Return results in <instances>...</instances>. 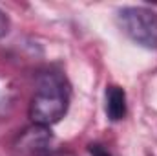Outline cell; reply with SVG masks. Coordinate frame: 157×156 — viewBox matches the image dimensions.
<instances>
[{
  "label": "cell",
  "instance_id": "cell-1",
  "mask_svg": "<svg viewBox=\"0 0 157 156\" xmlns=\"http://www.w3.org/2000/svg\"><path fill=\"white\" fill-rule=\"evenodd\" d=\"M70 107V84L59 72H44L29 103V117L35 125L49 127L60 121Z\"/></svg>",
  "mask_w": 157,
  "mask_h": 156
},
{
  "label": "cell",
  "instance_id": "cell-2",
  "mask_svg": "<svg viewBox=\"0 0 157 156\" xmlns=\"http://www.w3.org/2000/svg\"><path fill=\"white\" fill-rule=\"evenodd\" d=\"M122 31L141 46L157 48V13L148 7H124L119 11Z\"/></svg>",
  "mask_w": 157,
  "mask_h": 156
},
{
  "label": "cell",
  "instance_id": "cell-3",
  "mask_svg": "<svg viewBox=\"0 0 157 156\" xmlns=\"http://www.w3.org/2000/svg\"><path fill=\"white\" fill-rule=\"evenodd\" d=\"M51 143V132L48 130V127L42 125H33L26 130H22L17 138V151L24 156H33L44 153L46 147Z\"/></svg>",
  "mask_w": 157,
  "mask_h": 156
},
{
  "label": "cell",
  "instance_id": "cell-4",
  "mask_svg": "<svg viewBox=\"0 0 157 156\" xmlns=\"http://www.w3.org/2000/svg\"><path fill=\"white\" fill-rule=\"evenodd\" d=\"M106 114L112 121H119L126 116V94L117 84L106 88Z\"/></svg>",
  "mask_w": 157,
  "mask_h": 156
},
{
  "label": "cell",
  "instance_id": "cell-5",
  "mask_svg": "<svg viewBox=\"0 0 157 156\" xmlns=\"http://www.w3.org/2000/svg\"><path fill=\"white\" fill-rule=\"evenodd\" d=\"M88 151H90L91 156H112L102 145H99V143H90L88 145Z\"/></svg>",
  "mask_w": 157,
  "mask_h": 156
},
{
  "label": "cell",
  "instance_id": "cell-6",
  "mask_svg": "<svg viewBox=\"0 0 157 156\" xmlns=\"http://www.w3.org/2000/svg\"><path fill=\"white\" fill-rule=\"evenodd\" d=\"M7 30H9V18H7V15L0 9V37H4V35L7 33Z\"/></svg>",
  "mask_w": 157,
  "mask_h": 156
},
{
  "label": "cell",
  "instance_id": "cell-7",
  "mask_svg": "<svg viewBox=\"0 0 157 156\" xmlns=\"http://www.w3.org/2000/svg\"><path fill=\"white\" fill-rule=\"evenodd\" d=\"M48 156H75L73 153H70V151H55V153H51V154Z\"/></svg>",
  "mask_w": 157,
  "mask_h": 156
}]
</instances>
